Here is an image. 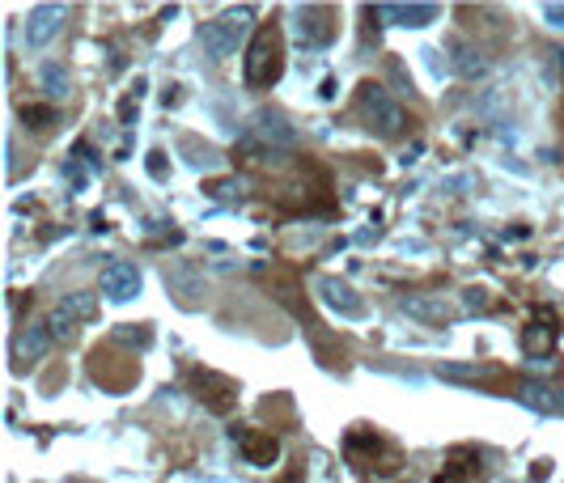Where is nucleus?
Listing matches in <instances>:
<instances>
[{
    "instance_id": "nucleus-9",
    "label": "nucleus",
    "mask_w": 564,
    "mask_h": 483,
    "mask_svg": "<svg viewBox=\"0 0 564 483\" xmlns=\"http://www.w3.org/2000/svg\"><path fill=\"white\" fill-rule=\"evenodd\" d=\"M196 390H200V403H208L217 411V416H225L229 407H234V399H238V386L229 382V378H221V373H208V369H196Z\"/></svg>"
},
{
    "instance_id": "nucleus-15",
    "label": "nucleus",
    "mask_w": 564,
    "mask_h": 483,
    "mask_svg": "<svg viewBox=\"0 0 564 483\" xmlns=\"http://www.w3.org/2000/svg\"><path fill=\"white\" fill-rule=\"evenodd\" d=\"M166 284H170V289H183V306H196V297H191V293H204V280L196 276V267H187V263L170 267Z\"/></svg>"
},
{
    "instance_id": "nucleus-21",
    "label": "nucleus",
    "mask_w": 564,
    "mask_h": 483,
    "mask_svg": "<svg viewBox=\"0 0 564 483\" xmlns=\"http://www.w3.org/2000/svg\"><path fill=\"white\" fill-rule=\"evenodd\" d=\"M47 327H51V335H56V339H68V335H73V318H68L64 310H51Z\"/></svg>"
},
{
    "instance_id": "nucleus-1",
    "label": "nucleus",
    "mask_w": 564,
    "mask_h": 483,
    "mask_svg": "<svg viewBox=\"0 0 564 483\" xmlns=\"http://www.w3.org/2000/svg\"><path fill=\"white\" fill-rule=\"evenodd\" d=\"M242 77L251 89H268L285 77V34H280V26H259L251 34L242 56Z\"/></svg>"
},
{
    "instance_id": "nucleus-22",
    "label": "nucleus",
    "mask_w": 564,
    "mask_h": 483,
    "mask_svg": "<svg viewBox=\"0 0 564 483\" xmlns=\"http://www.w3.org/2000/svg\"><path fill=\"white\" fill-rule=\"evenodd\" d=\"M442 373L446 378H484V365H442Z\"/></svg>"
},
{
    "instance_id": "nucleus-25",
    "label": "nucleus",
    "mask_w": 564,
    "mask_h": 483,
    "mask_svg": "<svg viewBox=\"0 0 564 483\" xmlns=\"http://www.w3.org/2000/svg\"><path fill=\"white\" fill-rule=\"evenodd\" d=\"M501 483H514V479H501Z\"/></svg>"
},
{
    "instance_id": "nucleus-18",
    "label": "nucleus",
    "mask_w": 564,
    "mask_h": 483,
    "mask_svg": "<svg viewBox=\"0 0 564 483\" xmlns=\"http://www.w3.org/2000/svg\"><path fill=\"white\" fill-rule=\"evenodd\" d=\"M39 81H43V89H47V94L51 98H68V73H64V68L60 64H39Z\"/></svg>"
},
{
    "instance_id": "nucleus-19",
    "label": "nucleus",
    "mask_w": 564,
    "mask_h": 483,
    "mask_svg": "<svg viewBox=\"0 0 564 483\" xmlns=\"http://www.w3.org/2000/svg\"><path fill=\"white\" fill-rule=\"evenodd\" d=\"M115 344L149 348V344H153V331H149V322H123V327H115Z\"/></svg>"
},
{
    "instance_id": "nucleus-3",
    "label": "nucleus",
    "mask_w": 564,
    "mask_h": 483,
    "mask_svg": "<svg viewBox=\"0 0 564 483\" xmlns=\"http://www.w3.org/2000/svg\"><path fill=\"white\" fill-rule=\"evenodd\" d=\"M357 111H361V119H365V128L369 132H378V136H399L403 128H408V111L386 94V89L378 85V81H365L361 89H357Z\"/></svg>"
},
{
    "instance_id": "nucleus-24",
    "label": "nucleus",
    "mask_w": 564,
    "mask_h": 483,
    "mask_svg": "<svg viewBox=\"0 0 564 483\" xmlns=\"http://www.w3.org/2000/svg\"><path fill=\"white\" fill-rule=\"evenodd\" d=\"M543 22H552L564 30V5H543Z\"/></svg>"
},
{
    "instance_id": "nucleus-6",
    "label": "nucleus",
    "mask_w": 564,
    "mask_h": 483,
    "mask_svg": "<svg viewBox=\"0 0 564 483\" xmlns=\"http://www.w3.org/2000/svg\"><path fill=\"white\" fill-rule=\"evenodd\" d=\"M51 327H43V322H26L22 331L13 335V365L17 369H26L30 361H43L47 348H51Z\"/></svg>"
},
{
    "instance_id": "nucleus-17",
    "label": "nucleus",
    "mask_w": 564,
    "mask_h": 483,
    "mask_svg": "<svg viewBox=\"0 0 564 483\" xmlns=\"http://www.w3.org/2000/svg\"><path fill=\"white\" fill-rule=\"evenodd\" d=\"M56 310H64L73 322H90V318H98V297L94 293H68Z\"/></svg>"
},
{
    "instance_id": "nucleus-8",
    "label": "nucleus",
    "mask_w": 564,
    "mask_h": 483,
    "mask_svg": "<svg viewBox=\"0 0 564 483\" xmlns=\"http://www.w3.org/2000/svg\"><path fill=\"white\" fill-rule=\"evenodd\" d=\"M319 297H323V306H331V310L344 314V318H361V314H365V301H361L357 289H352L348 280H340V276H323V280H319Z\"/></svg>"
},
{
    "instance_id": "nucleus-13",
    "label": "nucleus",
    "mask_w": 564,
    "mask_h": 483,
    "mask_svg": "<svg viewBox=\"0 0 564 483\" xmlns=\"http://www.w3.org/2000/svg\"><path fill=\"white\" fill-rule=\"evenodd\" d=\"M403 310L420 322H446L454 318V306L442 297V293H429V297H403Z\"/></svg>"
},
{
    "instance_id": "nucleus-5",
    "label": "nucleus",
    "mask_w": 564,
    "mask_h": 483,
    "mask_svg": "<svg viewBox=\"0 0 564 483\" xmlns=\"http://www.w3.org/2000/svg\"><path fill=\"white\" fill-rule=\"evenodd\" d=\"M98 284H102V293H107L115 306H123V301H132L136 293H140V272L132 263H123V259H111L107 267H102V276H98Z\"/></svg>"
},
{
    "instance_id": "nucleus-16",
    "label": "nucleus",
    "mask_w": 564,
    "mask_h": 483,
    "mask_svg": "<svg viewBox=\"0 0 564 483\" xmlns=\"http://www.w3.org/2000/svg\"><path fill=\"white\" fill-rule=\"evenodd\" d=\"M556 395H560V390H548V386H539V382H522L518 386V399L531 407V411H560L564 403Z\"/></svg>"
},
{
    "instance_id": "nucleus-12",
    "label": "nucleus",
    "mask_w": 564,
    "mask_h": 483,
    "mask_svg": "<svg viewBox=\"0 0 564 483\" xmlns=\"http://www.w3.org/2000/svg\"><path fill=\"white\" fill-rule=\"evenodd\" d=\"M369 17H391L395 26H429L433 17H437V5H374V9H365Z\"/></svg>"
},
{
    "instance_id": "nucleus-10",
    "label": "nucleus",
    "mask_w": 564,
    "mask_h": 483,
    "mask_svg": "<svg viewBox=\"0 0 564 483\" xmlns=\"http://www.w3.org/2000/svg\"><path fill=\"white\" fill-rule=\"evenodd\" d=\"M327 17H331V9H323V5L297 9V34H302L306 47H327L331 39H336V26H331Z\"/></svg>"
},
{
    "instance_id": "nucleus-2",
    "label": "nucleus",
    "mask_w": 564,
    "mask_h": 483,
    "mask_svg": "<svg viewBox=\"0 0 564 483\" xmlns=\"http://www.w3.org/2000/svg\"><path fill=\"white\" fill-rule=\"evenodd\" d=\"M255 9L251 5H242V9H225L217 13L213 22H204L200 26V43L204 51L213 60H229V56H238V47L246 43V34H255Z\"/></svg>"
},
{
    "instance_id": "nucleus-4",
    "label": "nucleus",
    "mask_w": 564,
    "mask_h": 483,
    "mask_svg": "<svg viewBox=\"0 0 564 483\" xmlns=\"http://www.w3.org/2000/svg\"><path fill=\"white\" fill-rule=\"evenodd\" d=\"M64 22H68V9L64 5H34L30 13H26V47L30 51H43L56 34L64 30Z\"/></svg>"
},
{
    "instance_id": "nucleus-7",
    "label": "nucleus",
    "mask_w": 564,
    "mask_h": 483,
    "mask_svg": "<svg viewBox=\"0 0 564 483\" xmlns=\"http://www.w3.org/2000/svg\"><path fill=\"white\" fill-rule=\"evenodd\" d=\"M234 445L251 467H272L280 458V441L272 433H259V428H234Z\"/></svg>"
},
{
    "instance_id": "nucleus-11",
    "label": "nucleus",
    "mask_w": 564,
    "mask_h": 483,
    "mask_svg": "<svg viewBox=\"0 0 564 483\" xmlns=\"http://www.w3.org/2000/svg\"><path fill=\"white\" fill-rule=\"evenodd\" d=\"M251 132L263 140V145H280V149H289L293 140H297V132L289 128V119H285V115H276V111H255Z\"/></svg>"
},
{
    "instance_id": "nucleus-14",
    "label": "nucleus",
    "mask_w": 564,
    "mask_h": 483,
    "mask_svg": "<svg viewBox=\"0 0 564 483\" xmlns=\"http://www.w3.org/2000/svg\"><path fill=\"white\" fill-rule=\"evenodd\" d=\"M450 51H454V56H450V68H454V73L463 77V81H475V77H484V73H488V60H484L471 43H450Z\"/></svg>"
},
{
    "instance_id": "nucleus-20",
    "label": "nucleus",
    "mask_w": 564,
    "mask_h": 483,
    "mask_svg": "<svg viewBox=\"0 0 564 483\" xmlns=\"http://www.w3.org/2000/svg\"><path fill=\"white\" fill-rule=\"evenodd\" d=\"M22 119H26V128H51V123H56L60 115L51 111V106H22Z\"/></svg>"
},
{
    "instance_id": "nucleus-23",
    "label": "nucleus",
    "mask_w": 564,
    "mask_h": 483,
    "mask_svg": "<svg viewBox=\"0 0 564 483\" xmlns=\"http://www.w3.org/2000/svg\"><path fill=\"white\" fill-rule=\"evenodd\" d=\"M488 306V293L484 289H467L463 293V310H484Z\"/></svg>"
}]
</instances>
